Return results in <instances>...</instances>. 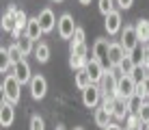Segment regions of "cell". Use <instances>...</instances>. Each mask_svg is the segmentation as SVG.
<instances>
[{
	"label": "cell",
	"mask_w": 149,
	"mask_h": 130,
	"mask_svg": "<svg viewBox=\"0 0 149 130\" xmlns=\"http://www.w3.org/2000/svg\"><path fill=\"white\" fill-rule=\"evenodd\" d=\"M19 89H22V82H19L15 76H4V82H2V100L15 104V102L19 100Z\"/></svg>",
	"instance_id": "obj_1"
},
{
	"label": "cell",
	"mask_w": 149,
	"mask_h": 130,
	"mask_svg": "<svg viewBox=\"0 0 149 130\" xmlns=\"http://www.w3.org/2000/svg\"><path fill=\"white\" fill-rule=\"evenodd\" d=\"M119 44L123 46L125 54H132V52L136 50V46L141 44L138 37H136V26H125V28H121V41Z\"/></svg>",
	"instance_id": "obj_2"
},
{
	"label": "cell",
	"mask_w": 149,
	"mask_h": 130,
	"mask_svg": "<svg viewBox=\"0 0 149 130\" xmlns=\"http://www.w3.org/2000/svg\"><path fill=\"white\" fill-rule=\"evenodd\" d=\"M138 82L132 76H119V85H117V98H123V100H130L132 96L136 93Z\"/></svg>",
	"instance_id": "obj_3"
},
{
	"label": "cell",
	"mask_w": 149,
	"mask_h": 130,
	"mask_svg": "<svg viewBox=\"0 0 149 130\" xmlns=\"http://www.w3.org/2000/svg\"><path fill=\"white\" fill-rule=\"evenodd\" d=\"M78 26L74 24V18H71L69 13H63L58 18V24H56V30H58L61 39H74V33Z\"/></svg>",
	"instance_id": "obj_4"
},
{
	"label": "cell",
	"mask_w": 149,
	"mask_h": 130,
	"mask_svg": "<svg viewBox=\"0 0 149 130\" xmlns=\"http://www.w3.org/2000/svg\"><path fill=\"white\" fill-rule=\"evenodd\" d=\"M117 85H119V78L112 70H106L104 78L100 82V89H102V96H115L117 93Z\"/></svg>",
	"instance_id": "obj_5"
},
{
	"label": "cell",
	"mask_w": 149,
	"mask_h": 130,
	"mask_svg": "<svg viewBox=\"0 0 149 130\" xmlns=\"http://www.w3.org/2000/svg\"><path fill=\"white\" fill-rule=\"evenodd\" d=\"M84 70H86V74L91 76V82H93V85H100L102 78H104V74H106L104 63H102V61H97V59H89V63H86Z\"/></svg>",
	"instance_id": "obj_6"
},
{
	"label": "cell",
	"mask_w": 149,
	"mask_h": 130,
	"mask_svg": "<svg viewBox=\"0 0 149 130\" xmlns=\"http://www.w3.org/2000/svg\"><path fill=\"white\" fill-rule=\"evenodd\" d=\"M28 85H30V96H33V100H43L45 98V93H48V82H45L43 76L35 74Z\"/></svg>",
	"instance_id": "obj_7"
},
{
	"label": "cell",
	"mask_w": 149,
	"mask_h": 130,
	"mask_svg": "<svg viewBox=\"0 0 149 130\" xmlns=\"http://www.w3.org/2000/svg\"><path fill=\"white\" fill-rule=\"evenodd\" d=\"M100 100H102V89H100V85H91V87H86V89L82 91V102H84V106L95 108L97 104H100Z\"/></svg>",
	"instance_id": "obj_8"
},
{
	"label": "cell",
	"mask_w": 149,
	"mask_h": 130,
	"mask_svg": "<svg viewBox=\"0 0 149 130\" xmlns=\"http://www.w3.org/2000/svg\"><path fill=\"white\" fill-rule=\"evenodd\" d=\"M39 24H41V28H43V35L45 33H52L54 30V26L58 24V20L54 18V13H52V9H43V11H41L39 15Z\"/></svg>",
	"instance_id": "obj_9"
},
{
	"label": "cell",
	"mask_w": 149,
	"mask_h": 130,
	"mask_svg": "<svg viewBox=\"0 0 149 130\" xmlns=\"http://www.w3.org/2000/svg\"><path fill=\"white\" fill-rule=\"evenodd\" d=\"M13 119H15V108H13V104L7 102V100H2V104H0V126L9 128V126L13 124Z\"/></svg>",
	"instance_id": "obj_10"
},
{
	"label": "cell",
	"mask_w": 149,
	"mask_h": 130,
	"mask_svg": "<svg viewBox=\"0 0 149 130\" xmlns=\"http://www.w3.org/2000/svg\"><path fill=\"white\" fill-rule=\"evenodd\" d=\"M17 11H19V9H17V7H13V4L7 9V13L2 15V30H7V33H11V35H13V30L17 28V20H15Z\"/></svg>",
	"instance_id": "obj_11"
},
{
	"label": "cell",
	"mask_w": 149,
	"mask_h": 130,
	"mask_svg": "<svg viewBox=\"0 0 149 130\" xmlns=\"http://www.w3.org/2000/svg\"><path fill=\"white\" fill-rule=\"evenodd\" d=\"M125 56V50H123L121 44H110V50H108V67H119V63Z\"/></svg>",
	"instance_id": "obj_12"
},
{
	"label": "cell",
	"mask_w": 149,
	"mask_h": 130,
	"mask_svg": "<svg viewBox=\"0 0 149 130\" xmlns=\"http://www.w3.org/2000/svg\"><path fill=\"white\" fill-rule=\"evenodd\" d=\"M108 50H110V41L108 39H97L93 44V59L97 61H108Z\"/></svg>",
	"instance_id": "obj_13"
},
{
	"label": "cell",
	"mask_w": 149,
	"mask_h": 130,
	"mask_svg": "<svg viewBox=\"0 0 149 130\" xmlns=\"http://www.w3.org/2000/svg\"><path fill=\"white\" fill-rule=\"evenodd\" d=\"M104 26H106V30H108V35H117L121 30V13L119 11H112L110 15H106Z\"/></svg>",
	"instance_id": "obj_14"
},
{
	"label": "cell",
	"mask_w": 149,
	"mask_h": 130,
	"mask_svg": "<svg viewBox=\"0 0 149 130\" xmlns=\"http://www.w3.org/2000/svg\"><path fill=\"white\" fill-rule=\"evenodd\" d=\"M41 35H43V28H41V24H39V18H30L28 26H26V37L37 41V39H41Z\"/></svg>",
	"instance_id": "obj_15"
},
{
	"label": "cell",
	"mask_w": 149,
	"mask_h": 130,
	"mask_svg": "<svg viewBox=\"0 0 149 130\" xmlns=\"http://www.w3.org/2000/svg\"><path fill=\"white\" fill-rule=\"evenodd\" d=\"M117 70H119L121 76H132V74H134L136 63H134V59H132V54H125V56H123V61L119 63V67H117Z\"/></svg>",
	"instance_id": "obj_16"
},
{
	"label": "cell",
	"mask_w": 149,
	"mask_h": 130,
	"mask_svg": "<svg viewBox=\"0 0 149 130\" xmlns=\"http://www.w3.org/2000/svg\"><path fill=\"white\" fill-rule=\"evenodd\" d=\"M15 78H17L22 85H26V82L33 80V76H30V65L26 61H19L17 63V74H15Z\"/></svg>",
	"instance_id": "obj_17"
},
{
	"label": "cell",
	"mask_w": 149,
	"mask_h": 130,
	"mask_svg": "<svg viewBox=\"0 0 149 130\" xmlns=\"http://www.w3.org/2000/svg\"><path fill=\"white\" fill-rule=\"evenodd\" d=\"M136 37L141 44H149V20H138L136 24Z\"/></svg>",
	"instance_id": "obj_18"
},
{
	"label": "cell",
	"mask_w": 149,
	"mask_h": 130,
	"mask_svg": "<svg viewBox=\"0 0 149 130\" xmlns=\"http://www.w3.org/2000/svg\"><path fill=\"white\" fill-rule=\"evenodd\" d=\"M74 82H76V87H78L80 91H84L86 87H91L93 82H91V76L86 74V70H80V72H76V76H74Z\"/></svg>",
	"instance_id": "obj_19"
},
{
	"label": "cell",
	"mask_w": 149,
	"mask_h": 130,
	"mask_svg": "<svg viewBox=\"0 0 149 130\" xmlns=\"http://www.w3.org/2000/svg\"><path fill=\"white\" fill-rule=\"evenodd\" d=\"M130 113H127V100H123V98H117L115 100V111H112V117L117 119H125Z\"/></svg>",
	"instance_id": "obj_20"
},
{
	"label": "cell",
	"mask_w": 149,
	"mask_h": 130,
	"mask_svg": "<svg viewBox=\"0 0 149 130\" xmlns=\"http://www.w3.org/2000/svg\"><path fill=\"white\" fill-rule=\"evenodd\" d=\"M143 100H145L143 96L134 93V96H132L130 100H127V113H130V115H138V111H141V108H143V104H145Z\"/></svg>",
	"instance_id": "obj_21"
},
{
	"label": "cell",
	"mask_w": 149,
	"mask_h": 130,
	"mask_svg": "<svg viewBox=\"0 0 149 130\" xmlns=\"http://www.w3.org/2000/svg\"><path fill=\"white\" fill-rule=\"evenodd\" d=\"M35 59L39 61V63H48L50 61V48H48V44H39L35 46Z\"/></svg>",
	"instance_id": "obj_22"
},
{
	"label": "cell",
	"mask_w": 149,
	"mask_h": 130,
	"mask_svg": "<svg viewBox=\"0 0 149 130\" xmlns=\"http://www.w3.org/2000/svg\"><path fill=\"white\" fill-rule=\"evenodd\" d=\"M93 119H95V124H97L100 128H106V126L110 124V113H108V111H104V108L100 106V108H95Z\"/></svg>",
	"instance_id": "obj_23"
},
{
	"label": "cell",
	"mask_w": 149,
	"mask_h": 130,
	"mask_svg": "<svg viewBox=\"0 0 149 130\" xmlns=\"http://www.w3.org/2000/svg\"><path fill=\"white\" fill-rule=\"evenodd\" d=\"M15 44H17V48L22 50V54H24V56H28L30 52H35V46H33L35 41L30 39V37H26V35H24L22 39H17V41H15Z\"/></svg>",
	"instance_id": "obj_24"
},
{
	"label": "cell",
	"mask_w": 149,
	"mask_h": 130,
	"mask_svg": "<svg viewBox=\"0 0 149 130\" xmlns=\"http://www.w3.org/2000/svg\"><path fill=\"white\" fill-rule=\"evenodd\" d=\"M7 59H9V63H19V61H24V54H22V50L17 48V44H13L11 48H7Z\"/></svg>",
	"instance_id": "obj_25"
},
{
	"label": "cell",
	"mask_w": 149,
	"mask_h": 130,
	"mask_svg": "<svg viewBox=\"0 0 149 130\" xmlns=\"http://www.w3.org/2000/svg\"><path fill=\"white\" fill-rule=\"evenodd\" d=\"M97 7H100V13L106 18V15H110L112 11H115V0H100Z\"/></svg>",
	"instance_id": "obj_26"
},
{
	"label": "cell",
	"mask_w": 149,
	"mask_h": 130,
	"mask_svg": "<svg viewBox=\"0 0 149 130\" xmlns=\"http://www.w3.org/2000/svg\"><path fill=\"white\" fill-rule=\"evenodd\" d=\"M89 48L86 44H78V46H71V56H80V59H89Z\"/></svg>",
	"instance_id": "obj_27"
},
{
	"label": "cell",
	"mask_w": 149,
	"mask_h": 130,
	"mask_svg": "<svg viewBox=\"0 0 149 130\" xmlns=\"http://www.w3.org/2000/svg\"><path fill=\"white\" fill-rule=\"evenodd\" d=\"M125 124H127V130H141V126H143V122H141L138 115H127Z\"/></svg>",
	"instance_id": "obj_28"
},
{
	"label": "cell",
	"mask_w": 149,
	"mask_h": 130,
	"mask_svg": "<svg viewBox=\"0 0 149 130\" xmlns=\"http://www.w3.org/2000/svg\"><path fill=\"white\" fill-rule=\"evenodd\" d=\"M136 93H138V96H143V98H149V76H145L141 82H138Z\"/></svg>",
	"instance_id": "obj_29"
},
{
	"label": "cell",
	"mask_w": 149,
	"mask_h": 130,
	"mask_svg": "<svg viewBox=\"0 0 149 130\" xmlns=\"http://www.w3.org/2000/svg\"><path fill=\"white\" fill-rule=\"evenodd\" d=\"M30 130H45L43 117H39V115H33V117H30Z\"/></svg>",
	"instance_id": "obj_30"
},
{
	"label": "cell",
	"mask_w": 149,
	"mask_h": 130,
	"mask_svg": "<svg viewBox=\"0 0 149 130\" xmlns=\"http://www.w3.org/2000/svg\"><path fill=\"white\" fill-rule=\"evenodd\" d=\"M138 117H141L143 126H147V124H149V102H145V104H143V108L138 111Z\"/></svg>",
	"instance_id": "obj_31"
},
{
	"label": "cell",
	"mask_w": 149,
	"mask_h": 130,
	"mask_svg": "<svg viewBox=\"0 0 149 130\" xmlns=\"http://www.w3.org/2000/svg\"><path fill=\"white\" fill-rule=\"evenodd\" d=\"M78 44H84V28H76L74 33V39H71V46H78Z\"/></svg>",
	"instance_id": "obj_32"
},
{
	"label": "cell",
	"mask_w": 149,
	"mask_h": 130,
	"mask_svg": "<svg viewBox=\"0 0 149 130\" xmlns=\"http://www.w3.org/2000/svg\"><path fill=\"white\" fill-rule=\"evenodd\" d=\"M115 2H117L119 9H130L132 4H134V0H115Z\"/></svg>",
	"instance_id": "obj_33"
},
{
	"label": "cell",
	"mask_w": 149,
	"mask_h": 130,
	"mask_svg": "<svg viewBox=\"0 0 149 130\" xmlns=\"http://www.w3.org/2000/svg\"><path fill=\"white\" fill-rule=\"evenodd\" d=\"M104 130H123L121 126H117V124H108V126H106Z\"/></svg>",
	"instance_id": "obj_34"
},
{
	"label": "cell",
	"mask_w": 149,
	"mask_h": 130,
	"mask_svg": "<svg viewBox=\"0 0 149 130\" xmlns=\"http://www.w3.org/2000/svg\"><path fill=\"white\" fill-rule=\"evenodd\" d=\"M80 4H91V0H78Z\"/></svg>",
	"instance_id": "obj_35"
},
{
	"label": "cell",
	"mask_w": 149,
	"mask_h": 130,
	"mask_svg": "<svg viewBox=\"0 0 149 130\" xmlns=\"http://www.w3.org/2000/svg\"><path fill=\"white\" fill-rule=\"evenodd\" d=\"M56 130H65V128H63V126H56Z\"/></svg>",
	"instance_id": "obj_36"
},
{
	"label": "cell",
	"mask_w": 149,
	"mask_h": 130,
	"mask_svg": "<svg viewBox=\"0 0 149 130\" xmlns=\"http://www.w3.org/2000/svg\"><path fill=\"white\" fill-rule=\"evenodd\" d=\"M52 2H63V0H52Z\"/></svg>",
	"instance_id": "obj_37"
},
{
	"label": "cell",
	"mask_w": 149,
	"mask_h": 130,
	"mask_svg": "<svg viewBox=\"0 0 149 130\" xmlns=\"http://www.w3.org/2000/svg\"><path fill=\"white\" fill-rule=\"evenodd\" d=\"M74 130H84V128H74Z\"/></svg>",
	"instance_id": "obj_38"
},
{
	"label": "cell",
	"mask_w": 149,
	"mask_h": 130,
	"mask_svg": "<svg viewBox=\"0 0 149 130\" xmlns=\"http://www.w3.org/2000/svg\"><path fill=\"white\" fill-rule=\"evenodd\" d=\"M147 130H149V124H147Z\"/></svg>",
	"instance_id": "obj_39"
},
{
	"label": "cell",
	"mask_w": 149,
	"mask_h": 130,
	"mask_svg": "<svg viewBox=\"0 0 149 130\" xmlns=\"http://www.w3.org/2000/svg\"><path fill=\"white\" fill-rule=\"evenodd\" d=\"M125 130H127V128H125Z\"/></svg>",
	"instance_id": "obj_40"
}]
</instances>
